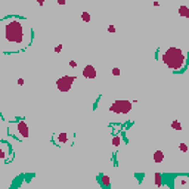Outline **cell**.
Listing matches in <instances>:
<instances>
[{"instance_id": "6da1fadb", "label": "cell", "mask_w": 189, "mask_h": 189, "mask_svg": "<svg viewBox=\"0 0 189 189\" xmlns=\"http://www.w3.org/2000/svg\"><path fill=\"white\" fill-rule=\"evenodd\" d=\"M33 42V28L25 18L9 15L2 19L0 47L3 53H19Z\"/></svg>"}, {"instance_id": "7a4b0ae2", "label": "cell", "mask_w": 189, "mask_h": 189, "mask_svg": "<svg viewBox=\"0 0 189 189\" xmlns=\"http://www.w3.org/2000/svg\"><path fill=\"white\" fill-rule=\"evenodd\" d=\"M160 59L173 73H183L189 65V53L182 50L180 47H168L160 52Z\"/></svg>"}, {"instance_id": "3957f363", "label": "cell", "mask_w": 189, "mask_h": 189, "mask_svg": "<svg viewBox=\"0 0 189 189\" xmlns=\"http://www.w3.org/2000/svg\"><path fill=\"white\" fill-rule=\"evenodd\" d=\"M9 129H11V130H9V133L13 134L15 137H18L19 140L27 139V137L30 136L28 126H27V123L24 121V120H19V121H16V123H11Z\"/></svg>"}, {"instance_id": "277c9868", "label": "cell", "mask_w": 189, "mask_h": 189, "mask_svg": "<svg viewBox=\"0 0 189 189\" xmlns=\"http://www.w3.org/2000/svg\"><path fill=\"white\" fill-rule=\"evenodd\" d=\"M132 102L129 100H124V99H120V100H114L110 106V111L111 112H115V114H129L132 111Z\"/></svg>"}, {"instance_id": "5b68a950", "label": "cell", "mask_w": 189, "mask_h": 189, "mask_svg": "<svg viewBox=\"0 0 189 189\" xmlns=\"http://www.w3.org/2000/svg\"><path fill=\"white\" fill-rule=\"evenodd\" d=\"M76 81V77L74 76H64V77H59L56 80V87L59 92H69L71 87H73V83Z\"/></svg>"}, {"instance_id": "8992f818", "label": "cell", "mask_w": 189, "mask_h": 189, "mask_svg": "<svg viewBox=\"0 0 189 189\" xmlns=\"http://www.w3.org/2000/svg\"><path fill=\"white\" fill-rule=\"evenodd\" d=\"M0 158L3 160V163H11L13 160V149L6 140H2L0 143Z\"/></svg>"}, {"instance_id": "52a82bcc", "label": "cell", "mask_w": 189, "mask_h": 189, "mask_svg": "<svg viewBox=\"0 0 189 189\" xmlns=\"http://www.w3.org/2000/svg\"><path fill=\"white\" fill-rule=\"evenodd\" d=\"M53 142H55L56 145H59V146H65V145L73 143V142H71V136H69V133H67V132H61V133L53 134Z\"/></svg>"}, {"instance_id": "ba28073f", "label": "cell", "mask_w": 189, "mask_h": 189, "mask_svg": "<svg viewBox=\"0 0 189 189\" xmlns=\"http://www.w3.org/2000/svg\"><path fill=\"white\" fill-rule=\"evenodd\" d=\"M96 76H98V73H96V69H95L93 65H86L83 68V77L84 78L92 80V78H96Z\"/></svg>"}, {"instance_id": "9c48e42d", "label": "cell", "mask_w": 189, "mask_h": 189, "mask_svg": "<svg viewBox=\"0 0 189 189\" xmlns=\"http://www.w3.org/2000/svg\"><path fill=\"white\" fill-rule=\"evenodd\" d=\"M183 176H176V177H173V180H174V183H173V186H186V185H189V177L186 176V179H182Z\"/></svg>"}, {"instance_id": "30bf717a", "label": "cell", "mask_w": 189, "mask_h": 189, "mask_svg": "<svg viewBox=\"0 0 189 189\" xmlns=\"http://www.w3.org/2000/svg\"><path fill=\"white\" fill-rule=\"evenodd\" d=\"M99 180H100V185H102V188H110V186H111V183H110V177H108V176H105V174H100Z\"/></svg>"}, {"instance_id": "8fae6325", "label": "cell", "mask_w": 189, "mask_h": 189, "mask_svg": "<svg viewBox=\"0 0 189 189\" xmlns=\"http://www.w3.org/2000/svg\"><path fill=\"white\" fill-rule=\"evenodd\" d=\"M164 158H166V155H164L163 151H155V152H154V161H155V163H163Z\"/></svg>"}, {"instance_id": "7c38bea8", "label": "cell", "mask_w": 189, "mask_h": 189, "mask_svg": "<svg viewBox=\"0 0 189 189\" xmlns=\"http://www.w3.org/2000/svg\"><path fill=\"white\" fill-rule=\"evenodd\" d=\"M179 15L180 16H183V18H189V8L188 6H179Z\"/></svg>"}, {"instance_id": "4fadbf2b", "label": "cell", "mask_w": 189, "mask_h": 189, "mask_svg": "<svg viewBox=\"0 0 189 189\" xmlns=\"http://www.w3.org/2000/svg\"><path fill=\"white\" fill-rule=\"evenodd\" d=\"M155 185L157 186H163V174L155 173Z\"/></svg>"}, {"instance_id": "5bb4252c", "label": "cell", "mask_w": 189, "mask_h": 189, "mask_svg": "<svg viewBox=\"0 0 189 189\" xmlns=\"http://www.w3.org/2000/svg\"><path fill=\"white\" fill-rule=\"evenodd\" d=\"M81 19H83L84 22H90V19H92V18H90L89 12H83V13H81Z\"/></svg>"}, {"instance_id": "9a60e30c", "label": "cell", "mask_w": 189, "mask_h": 189, "mask_svg": "<svg viewBox=\"0 0 189 189\" xmlns=\"http://www.w3.org/2000/svg\"><path fill=\"white\" fill-rule=\"evenodd\" d=\"M171 127H173L174 130H182V124H180L177 120H174V121L171 123Z\"/></svg>"}, {"instance_id": "2e32d148", "label": "cell", "mask_w": 189, "mask_h": 189, "mask_svg": "<svg viewBox=\"0 0 189 189\" xmlns=\"http://www.w3.org/2000/svg\"><path fill=\"white\" fill-rule=\"evenodd\" d=\"M120 143H121V137H120V136H115V137L112 139V145H114V146H118Z\"/></svg>"}, {"instance_id": "e0dca14e", "label": "cell", "mask_w": 189, "mask_h": 189, "mask_svg": "<svg viewBox=\"0 0 189 189\" xmlns=\"http://www.w3.org/2000/svg\"><path fill=\"white\" fill-rule=\"evenodd\" d=\"M179 149H180L182 152H188L189 148H188V145H186V143H180V145H179Z\"/></svg>"}, {"instance_id": "ac0fdd59", "label": "cell", "mask_w": 189, "mask_h": 189, "mask_svg": "<svg viewBox=\"0 0 189 189\" xmlns=\"http://www.w3.org/2000/svg\"><path fill=\"white\" fill-rule=\"evenodd\" d=\"M120 73H121V71H120V68H112V76H120Z\"/></svg>"}, {"instance_id": "d6986e66", "label": "cell", "mask_w": 189, "mask_h": 189, "mask_svg": "<svg viewBox=\"0 0 189 189\" xmlns=\"http://www.w3.org/2000/svg\"><path fill=\"white\" fill-rule=\"evenodd\" d=\"M61 50H62V45H58V46L55 47V52H56V53H59Z\"/></svg>"}, {"instance_id": "ffe728a7", "label": "cell", "mask_w": 189, "mask_h": 189, "mask_svg": "<svg viewBox=\"0 0 189 189\" xmlns=\"http://www.w3.org/2000/svg\"><path fill=\"white\" fill-rule=\"evenodd\" d=\"M108 31H110V33H115V27H114V25H110V27H108Z\"/></svg>"}, {"instance_id": "44dd1931", "label": "cell", "mask_w": 189, "mask_h": 189, "mask_svg": "<svg viewBox=\"0 0 189 189\" xmlns=\"http://www.w3.org/2000/svg\"><path fill=\"white\" fill-rule=\"evenodd\" d=\"M69 67L76 68V67H77V62H76V61H69Z\"/></svg>"}, {"instance_id": "7402d4cb", "label": "cell", "mask_w": 189, "mask_h": 189, "mask_svg": "<svg viewBox=\"0 0 189 189\" xmlns=\"http://www.w3.org/2000/svg\"><path fill=\"white\" fill-rule=\"evenodd\" d=\"M37 3H39L40 6H43V5H45V0H37Z\"/></svg>"}, {"instance_id": "603a6c76", "label": "cell", "mask_w": 189, "mask_h": 189, "mask_svg": "<svg viewBox=\"0 0 189 189\" xmlns=\"http://www.w3.org/2000/svg\"><path fill=\"white\" fill-rule=\"evenodd\" d=\"M18 84H19V86H22V84H24V80H22V78H19V80H18Z\"/></svg>"}, {"instance_id": "cb8c5ba5", "label": "cell", "mask_w": 189, "mask_h": 189, "mask_svg": "<svg viewBox=\"0 0 189 189\" xmlns=\"http://www.w3.org/2000/svg\"><path fill=\"white\" fill-rule=\"evenodd\" d=\"M58 3L59 5H65V0H58Z\"/></svg>"}]
</instances>
